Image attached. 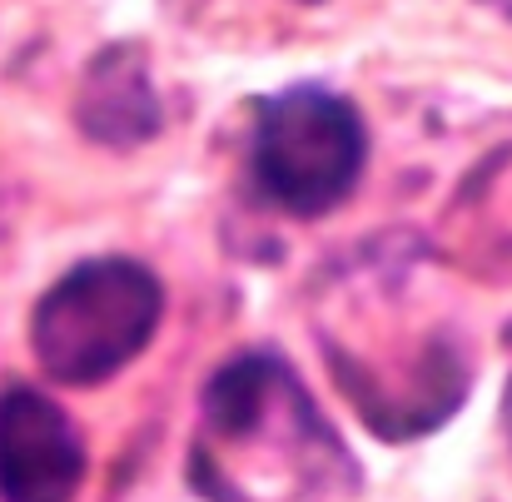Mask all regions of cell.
<instances>
[{
    "mask_svg": "<svg viewBox=\"0 0 512 502\" xmlns=\"http://www.w3.org/2000/svg\"><path fill=\"white\" fill-rule=\"evenodd\" d=\"M160 314L165 289L140 259H85L35 304L30 348L55 383L95 388L145 353Z\"/></svg>",
    "mask_w": 512,
    "mask_h": 502,
    "instance_id": "cell-1",
    "label": "cell"
},
{
    "mask_svg": "<svg viewBox=\"0 0 512 502\" xmlns=\"http://www.w3.org/2000/svg\"><path fill=\"white\" fill-rule=\"evenodd\" d=\"M368 160V130L358 110L329 90H284L259 105L254 179L289 214H329L353 194Z\"/></svg>",
    "mask_w": 512,
    "mask_h": 502,
    "instance_id": "cell-2",
    "label": "cell"
},
{
    "mask_svg": "<svg viewBox=\"0 0 512 502\" xmlns=\"http://www.w3.org/2000/svg\"><path fill=\"white\" fill-rule=\"evenodd\" d=\"M85 443L70 413L40 388L0 393V502H75Z\"/></svg>",
    "mask_w": 512,
    "mask_h": 502,
    "instance_id": "cell-3",
    "label": "cell"
},
{
    "mask_svg": "<svg viewBox=\"0 0 512 502\" xmlns=\"http://www.w3.org/2000/svg\"><path fill=\"white\" fill-rule=\"evenodd\" d=\"M483 5H488V10H498V15H508V20H512V0H483Z\"/></svg>",
    "mask_w": 512,
    "mask_h": 502,
    "instance_id": "cell-4",
    "label": "cell"
},
{
    "mask_svg": "<svg viewBox=\"0 0 512 502\" xmlns=\"http://www.w3.org/2000/svg\"><path fill=\"white\" fill-rule=\"evenodd\" d=\"M304 5H314V0H304Z\"/></svg>",
    "mask_w": 512,
    "mask_h": 502,
    "instance_id": "cell-5",
    "label": "cell"
}]
</instances>
